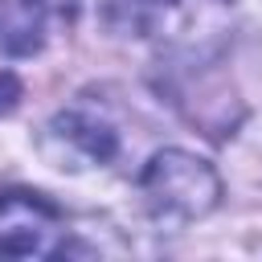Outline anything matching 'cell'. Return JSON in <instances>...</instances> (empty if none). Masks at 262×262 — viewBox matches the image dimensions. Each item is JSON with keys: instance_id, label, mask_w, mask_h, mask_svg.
Returning a JSON list of instances; mask_svg holds the SVG:
<instances>
[{"instance_id": "7a4b0ae2", "label": "cell", "mask_w": 262, "mask_h": 262, "mask_svg": "<svg viewBox=\"0 0 262 262\" xmlns=\"http://www.w3.org/2000/svg\"><path fill=\"white\" fill-rule=\"evenodd\" d=\"M66 250L61 209L29 188L0 192V258H53Z\"/></svg>"}, {"instance_id": "3957f363", "label": "cell", "mask_w": 262, "mask_h": 262, "mask_svg": "<svg viewBox=\"0 0 262 262\" xmlns=\"http://www.w3.org/2000/svg\"><path fill=\"white\" fill-rule=\"evenodd\" d=\"M45 151L57 168H102L119 156V131L102 111L78 102L49 119Z\"/></svg>"}, {"instance_id": "6da1fadb", "label": "cell", "mask_w": 262, "mask_h": 262, "mask_svg": "<svg viewBox=\"0 0 262 262\" xmlns=\"http://www.w3.org/2000/svg\"><path fill=\"white\" fill-rule=\"evenodd\" d=\"M139 196H143V205L156 221L184 225V221L205 217L217 205L221 180H217L209 160H201L192 151H180V147H168V151H156L143 164Z\"/></svg>"}, {"instance_id": "5b68a950", "label": "cell", "mask_w": 262, "mask_h": 262, "mask_svg": "<svg viewBox=\"0 0 262 262\" xmlns=\"http://www.w3.org/2000/svg\"><path fill=\"white\" fill-rule=\"evenodd\" d=\"M49 37L45 0H0V57H33Z\"/></svg>"}, {"instance_id": "277c9868", "label": "cell", "mask_w": 262, "mask_h": 262, "mask_svg": "<svg viewBox=\"0 0 262 262\" xmlns=\"http://www.w3.org/2000/svg\"><path fill=\"white\" fill-rule=\"evenodd\" d=\"M98 12L119 37H160L180 20L184 0H98Z\"/></svg>"}]
</instances>
